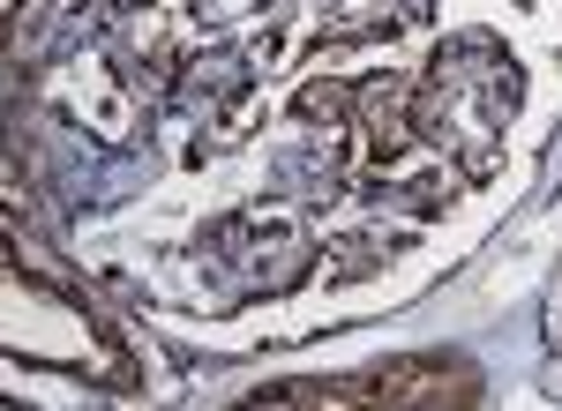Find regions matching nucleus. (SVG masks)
Segmentation results:
<instances>
[{
    "label": "nucleus",
    "mask_w": 562,
    "mask_h": 411,
    "mask_svg": "<svg viewBox=\"0 0 562 411\" xmlns=\"http://www.w3.org/2000/svg\"><path fill=\"white\" fill-rule=\"evenodd\" d=\"M480 381L465 367L442 374V359H428L420 374H368V381H278L256 389V404H473Z\"/></svg>",
    "instance_id": "f257e3e1"
}]
</instances>
